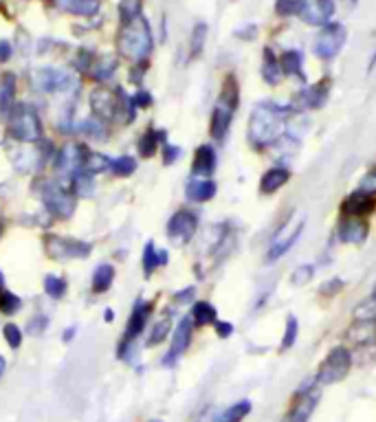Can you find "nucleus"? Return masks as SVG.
I'll return each mask as SVG.
<instances>
[{"instance_id":"nucleus-1","label":"nucleus","mask_w":376,"mask_h":422,"mask_svg":"<svg viewBox=\"0 0 376 422\" xmlns=\"http://www.w3.org/2000/svg\"><path fill=\"white\" fill-rule=\"evenodd\" d=\"M288 117V108H281L277 103H260L251 112L249 119V141L255 147L273 145Z\"/></svg>"},{"instance_id":"nucleus-2","label":"nucleus","mask_w":376,"mask_h":422,"mask_svg":"<svg viewBox=\"0 0 376 422\" xmlns=\"http://www.w3.org/2000/svg\"><path fill=\"white\" fill-rule=\"evenodd\" d=\"M238 101H240V92H238V84L234 77H229L225 82V88L221 92V97L216 101V108L212 112V123H209V132L216 141H223L229 128H231V119H234V112L238 108Z\"/></svg>"},{"instance_id":"nucleus-3","label":"nucleus","mask_w":376,"mask_h":422,"mask_svg":"<svg viewBox=\"0 0 376 422\" xmlns=\"http://www.w3.org/2000/svg\"><path fill=\"white\" fill-rule=\"evenodd\" d=\"M352 367V354L348 347H334L330 354L323 358L317 372V383L319 385H334L343 381L348 376Z\"/></svg>"},{"instance_id":"nucleus-4","label":"nucleus","mask_w":376,"mask_h":422,"mask_svg":"<svg viewBox=\"0 0 376 422\" xmlns=\"http://www.w3.org/2000/svg\"><path fill=\"white\" fill-rule=\"evenodd\" d=\"M9 130H12V136L16 141L34 143L42 134V123L38 119V114L31 110L29 106H16L12 123H9Z\"/></svg>"},{"instance_id":"nucleus-5","label":"nucleus","mask_w":376,"mask_h":422,"mask_svg":"<svg viewBox=\"0 0 376 422\" xmlns=\"http://www.w3.org/2000/svg\"><path fill=\"white\" fill-rule=\"evenodd\" d=\"M42 200H45L47 209L51 214H55L60 218H68L75 209V200H73L71 189H64L58 183H49L42 189Z\"/></svg>"},{"instance_id":"nucleus-6","label":"nucleus","mask_w":376,"mask_h":422,"mask_svg":"<svg viewBox=\"0 0 376 422\" xmlns=\"http://www.w3.org/2000/svg\"><path fill=\"white\" fill-rule=\"evenodd\" d=\"M152 42H150V34H148V27L143 23H134L128 25L123 31V38H121V49L125 55H132V58H143L145 53L150 51Z\"/></svg>"},{"instance_id":"nucleus-7","label":"nucleus","mask_w":376,"mask_h":422,"mask_svg":"<svg viewBox=\"0 0 376 422\" xmlns=\"http://www.w3.org/2000/svg\"><path fill=\"white\" fill-rule=\"evenodd\" d=\"M346 42V29L341 25H326L315 40V53L321 60H332Z\"/></svg>"},{"instance_id":"nucleus-8","label":"nucleus","mask_w":376,"mask_h":422,"mask_svg":"<svg viewBox=\"0 0 376 422\" xmlns=\"http://www.w3.org/2000/svg\"><path fill=\"white\" fill-rule=\"evenodd\" d=\"M196 227H198V218L194 211H185V209L176 211L170 218V223H167V236L176 245H185V242H190L194 238Z\"/></svg>"},{"instance_id":"nucleus-9","label":"nucleus","mask_w":376,"mask_h":422,"mask_svg":"<svg viewBox=\"0 0 376 422\" xmlns=\"http://www.w3.org/2000/svg\"><path fill=\"white\" fill-rule=\"evenodd\" d=\"M297 14L308 25L326 27L330 23V18L334 16V3L332 0H301V7Z\"/></svg>"},{"instance_id":"nucleus-10","label":"nucleus","mask_w":376,"mask_h":422,"mask_svg":"<svg viewBox=\"0 0 376 422\" xmlns=\"http://www.w3.org/2000/svg\"><path fill=\"white\" fill-rule=\"evenodd\" d=\"M49 253L58 260L86 258L90 253V245H86V242H79V240L53 236V238H49Z\"/></svg>"},{"instance_id":"nucleus-11","label":"nucleus","mask_w":376,"mask_h":422,"mask_svg":"<svg viewBox=\"0 0 376 422\" xmlns=\"http://www.w3.org/2000/svg\"><path fill=\"white\" fill-rule=\"evenodd\" d=\"M326 97H328V84L321 82V84H315V86L301 88L295 97H292V108L295 110H317L323 106Z\"/></svg>"},{"instance_id":"nucleus-12","label":"nucleus","mask_w":376,"mask_h":422,"mask_svg":"<svg viewBox=\"0 0 376 422\" xmlns=\"http://www.w3.org/2000/svg\"><path fill=\"white\" fill-rule=\"evenodd\" d=\"M376 209V196L365 194V192H352L346 200L341 203V214L348 218H361V216H370Z\"/></svg>"},{"instance_id":"nucleus-13","label":"nucleus","mask_w":376,"mask_h":422,"mask_svg":"<svg viewBox=\"0 0 376 422\" xmlns=\"http://www.w3.org/2000/svg\"><path fill=\"white\" fill-rule=\"evenodd\" d=\"M90 106H92V114H95L99 121H112L117 117V110H119L117 97L106 88H99L90 95Z\"/></svg>"},{"instance_id":"nucleus-14","label":"nucleus","mask_w":376,"mask_h":422,"mask_svg":"<svg viewBox=\"0 0 376 422\" xmlns=\"http://www.w3.org/2000/svg\"><path fill=\"white\" fill-rule=\"evenodd\" d=\"M317 403V394H312V387H301L297 392V403L292 405L284 422H308L312 409Z\"/></svg>"},{"instance_id":"nucleus-15","label":"nucleus","mask_w":376,"mask_h":422,"mask_svg":"<svg viewBox=\"0 0 376 422\" xmlns=\"http://www.w3.org/2000/svg\"><path fill=\"white\" fill-rule=\"evenodd\" d=\"M192 328H194L192 319H183L179 325H176L174 341H172V350H170V354L165 356V363H167V365H172L174 361H179V358L183 356V352L187 350V347H190Z\"/></svg>"},{"instance_id":"nucleus-16","label":"nucleus","mask_w":376,"mask_h":422,"mask_svg":"<svg viewBox=\"0 0 376 422\" xmlns=\"http://www.w3.org/2000/svg\"><path fill=\"white\" fill-rule=\"evenodd\" d=\"M86 154L88 152L84 150L82 145L68 143V145H64V150H62L60 156H58V167L75 176V174L82 172V165H84V158H86Z\"/></svg>"},{"instance_id":"nucleus-17","label":"nucleus","mask_w":376,"mask_h":422,"mask_svg":"<svg viewBox=\"0 0 376 422\" xmlns=\"http://www.w3.org/2000/svg\"><path fill=\"white\" fill-rule=\"evenodd\" d=\"M339 240L343 245H361L368 238V225L361 218H346L339 225Z\"/></svg>"},{"instance_id":"nucleus-18","label":"nucleus","mask_w":376,"mask_h":422,"mask_svg":"<svg viewBox=\"0 0 376 422\" xmlns=\"http://www.w3.org/2000/svg\"><path fill=\"white\" fill-rule=\"evenodd\" d=\"M216 170V152L212 145H201L196 150L194 163H192V174L198 178H209Z\"/></svg>"},{"instance_id":"nucleus-19","label":"nucleus","mask_w":376,"mask_h":422,"mask_svg":"<svg viewBox=\"0 0 376 422\" xmlns=\"http://www.w3.org/2000/svg\"><path fill=\"white\" fill-rule=\"evenodd\" d=\"M152 312V306L150 303H137L134 310L130 314V321H128V328H125V341H134L137 336L143 332L145 323H148V316Z\"/></svg>"},{"instance_id":"nucleus-20","label":"nucleus","mask_w":376,"mask_h":422,"mask_svg":"<svg viewBox=\"0 0 376 422\" xmlns=\"http://www.w3.org/2000/svg\"><path fill=\"white\" fill-rule=\"evenodd\" d=\"M290 178V172L286 167H273V170H268L262 181H260V192L262 194H275L277 189H281Z\"/></svg>"},{"instance_id":"nucleus-21","label":"nucleus","mask_w":376,"mask_h":422,"mask_svg":"<svg viewBox=\"0 0 376 422\" xmlns=\"http://www.w3.org/2000/svg\"><path fill=\"white\" fill-rule=\"evenodd\" d=\"M187 196L194 203H207L216 196V183L209 181V178H196L190 185H187Z\"/></svg>"},{"instance_id":"nucleus-22","label":"nucleus","mask_w":376,"mask_h":422,"mask_svg":"<svg viewBox=\"0 0 376 422\" xmlns=\"http://www.w3.org/2000/svg\"><path fill=\"white\" fill-rule=\"evenodd\" d=\"M301 231H304V223H299L295 229H292V234L290 236H281V234H277V240H275V245L268 249V253H266V260L271 262V260H279L281 256H284V253L295 245L297 242V238L301 236Z\"/></svg>"},{"instance_id":"nucleus-23","label":"nucleus","mask_w":376,"mask_h":422,"mask_svg":"<svg viewBox=\"0 0 376 422\" xmlns=\"http://www.w3.org/2000/svg\"><path fill=\"white\" fill-rule=\"evenodd\" d=\"M348 336L357 343H370L376 339V321L374 319H365L359 316V321L348 330Z\"/></svg>"},{"instance_id":"nucleus-24","label":"nucleus","mask_w":376,"mask_h":422,"mask_svg":"<svg viewBox=\"0 0 376 422\" xmlns=\"http://www.w3.org/2000/svg\"><path fill=\"white\" fill-rule=\"evenodd\" d=\"M262 77L266 84H271V86H275V84L281 82V77H284V71H281V64L279 60L271 53V49L264 51V60H262Z\"/></svg>"},{"instance_id":"nucleus-25","label":"nucleus","mask_w":376,"mask_h":422,"mask_svg":"<svg viewBox=\"0 0 376 422\" xmlns=\"http://www.w3.org/2000/svg\"><path fill=\"white\" fill-rule=\"evenodd\" d=\"M279 64L286 75L304 79V55H301V51H286Z\"/></svg>"},{"instance_id":"nucleus-26","label":"nucleus","mask_w":376,"mask_h":422,"mask_svg":"<svg viewBox=\"0 0 376 422\" xmlns=\"http://www.w3.org/2000/svg\"><path fill=\"white\" fill-rule=\"evenodd\" d=\"M38 84L42 86V90H51V92H58V90H66L71 86V77L66 75V73H58V71H47V73H42Z\"/></svg>"},{"instance_id":"nucleus-27","label":"nucleus","mask_w":376,"mask_h":422,"mask_svg":"<svg viewBox=\"0 0 376 422\" xmlns=\"http://www.w3.org/2000/svg\"><path fill=\"white\" fill-rule=\"evenodd\" d=\"M112 280H114V269L110 264H101V266H97L95 275H92V290L106 293L112 286Z\"/></svg>"},{"instance_id":"nucleus-28","label":"nucleus","mask_w":376,"mask_h":422,"mask_svg":"<svg viewBox=\"0 0 376 422\" xmlns=\"http://www.w3.org/2000/svg\"><path fill=\"white\" fill-rule=\"evenodd\" d=\"M110 167V161L106 156L101 154H95V152H88L86 158H84V165H82V172L88 174V176H95V174H101L106 172Z\"/></svg>"},{"instance_id":"nucleus-29","label":"nucleus","mask_w":376,"mask_h":422,"mask_svg":"<svg viewBox=\"0 0 376 422\" xmlns=\"http://www.w3.org/2000/svg\"><path fill=\"white\" fill-rule=\"evenodd\" d=\"M165 262H167V253L156 251L152 242H148V245H145V251H143V269H145V273L150 275L156 266H163Z\"/></svg>"},{"instance_id":"nucleus-30","label":"nucleus","mask_w":376,"mask_h":422,"mask_svg":"<svg viewBox=\"0 0 376 422\" xmlns=\"http://www.w3.org/2000/svg\"><path fill=\"white\" fill-rule=\"evenodd\" d=\"M251 411V403L249 400H240V403L231 405V407H227L221 416L216 418V422H240L247 414Z\"/></svg>"},{"instance_id":"nucleus-31","label":"nucleus","mask_w":376,"mask_h":422,"mask_svg":"<svg viewBox=\"0 0 376 422\" xmlns=\"http://www.w3.org/2000/svg\"><path fill=\"white\" fill-rule=\"evenodd\" d=\"M192 316H194V323L209 325V323L216 321V308L209 301H198L192 310Z\"/></svg>"},{"instance_id":"nucleus-32","label":"nucleus","mask_w":376,"mask_h":422,"mask_svg":"<svg viewBox=\"0 0 376 422\" xmlns=\"http://www.w3.org/2000/svg\"><path fill=\"white\" fill-rule=\"evenodd\" d=\"M161 134H163V132H161ZM161 134L154 132V130H150V132H145V134L141 136V141H139V152H141V156H145V158L154 156L156 147H159V136H161Z\"/></svg>"},{"instance_id":"nucleus-33","label":"nucleus","mask_w":376,"mask_h":422,"mask_svg":"<svg viewBox=\"0 0 376 422\" xmlns=\"http://www.w3.org/2000/svg\"><path fill=\"white\" fill-rule=\"evenodd\" d=\"M110 170L117 176H130L137 170V161H134L132 156H119L110 163Z\"/></svg>"},{"instance_id":"nucleus-34","label":"nucleus","mask_w":376,"mask_h":422,"mask_svg":"<svg viewBox=\"0 0 376 422\" xmlns=\"http://www.w3.org/2000/svg\"><path fill=\"white\" fill-rule=\"evenodd\" d=\"M45 290H47L49 297L60 299V297H64V293H66V282L62 280V277H58V275H47Z\"/></svg>"},{"instance_id":"nucleus-35","label":"nucleus","mask_w":376,"mask_h":422,"mask_svg":"<svg viewBox=\"0 0 376 422\" xmlns=\"http://www.w3.org/2000/svg\"><path fill=\"white\" fill-rule=\"evenodd\" d=\"M170 330H172V319H170V316H163V319L154 325L152 336L148 339V343H150V345H156V343L165 341V336L170 334Z\"/></svg>"},{"instance_id":"nucleus-36","label":"nucleus","mask_w":376,"mask_h":422,"mask_svg":"<svg viewBox=\"0 0 376 422\" xmlns=\"http://www.w3.org/2000/svg\"><path fill=\"white\" fill-rule=\"evenodd\" d=\"M312 275H315V269H312L310 264H299V266L290 273V282L295 284V286H304V284L312 280Z\"/></svg>"},{"instance_id":"nucleus-37","label":"nucleus","mask_w":376,"mask_h":422,"mask_svg":"<svg viewBox=\"0 0 376 422\" xmlns=\"http://www.w3.org/2000/svg\"><path fill=\"white\" fill-rule=\"evenodd\" d=\"M297 330H299V323L295 316H288L286 319V330H284V339H281V350H288V347L295 345L297 341Z\"/></svg>"},{"instance_id":"nucleus-38","label":"nucleus","mask_w":376,"mask_h":422,"mask_svg":"<svg viewBox=\"0 0 376 422\" xmlns=\"http://www.w3.org/2000/svg\"><path fill=\"white\" fill-rule=\"evenodd\" d=\"M20 297H16L14 293H0V312L5 314H14L20 308Z\"/></svg>"},{"instance_id":"nucleus-39","label":"nucleus","mask_w":376,"mask_h":422,"mask_svg":"<svg viewBox=\"0 0 376 422\" xmlns=\"http://www.w3.org/2000/svg\"><path fill=\"white\" fill-rule=\"evenodd\" d=\"M14 103V79L7 77V86L0 88V112H7Z\"/></svg>"},{"instance_id":"nucleus-40","label":"nucleus","mask_w":376,"mask_h":422,"mask_svg":"<svg viewBox=\"0 0 376 422\" xmlns=\"http://www.w3.org/2000/svg\"><path fill=\"white\" fill-rule=\"evenodd\" d=\"M3 332H5V339H7L9 347H14V350L20 347V343H23V330H20L16 323H7Z\"/></svg>"},{"instance_id":"nucleus-41","label":"nucleus","mask_w":376,"mask_h":422,"mask_svg":"<svg viewBox=\"0 0 376 422\" xmlns=\"http://www.w3.org/2000/svg\"><path fill=\"white\" fill-rule=\"evenodd\" d=\"M299 7H301V0H277L275 12L279 16H290V14H297Z\"/></svg>"},{"instance_id":"nucleus-42","label":"nucleus","mask_w":376,"mask_h":422,"mask_svg":"<svg viewBox=\"0 0 376 422\" xmlns=\"http://www.w3.org/2000/svg\"><path fill=\"white\" fill-rule=\"evenodd\" d=\"M205 34H207V27L205 25H198L196 31H194V42H192V51H194V55H198L205 45Z\"/></svg>"},{"instance_id":"nucleus-43","label":"nucleus","mask_w":376,"mask_h":422,"mask_svg":"<svg viewBox=\"0 0 376 422\" xmlns=\"http://www.w3.org/2000/svg\"><path fill=\"white\" fill-rule=\"evenodd\" d=\"M359 189H361V192H365V194L376 196V172L363 176V181L359 183Z\"/></svg>"},{"instance_id":"nucleus-44","label":"nucleus","mask_w":376,"mask_h":422,"mask_svg":"<svg viewBox=\"0 0 376 422\" xmlns=\"http://www.w3.org/2000/svg\"><path fill=\"white\" fill-rule=\"evenodd\" d=\"M179 156H181V147H176V145H165L163 158H165V163H167V165L174 163V161H179Z\"/></svg>"},{"instance_id":"nucleus-45","label":"nucleus","mask_w":376,"mask_h":422,"mask_svg":"<svg viewBox=\"0 0 376 422\" xmlns=\"http://www.w3.org/2000/svg\"><path fill=\"white\" fill-rule=\"evenodd\" d=\"M47 328V316H38L36 321H31L29 323V330L34 332V334H42V330Z\"/></svg>"},{"instance_id":"nucleus-46","label":"nucleus","mask_w":376,"mask_h":422,"mask_svg":"<svg viewBox=\"0 0 376 422\" xmlns=\"http://www.w3.org/2000/svg\"><path fill=\"white\" fill-rule=\"evenodd\" d=\"M216 330H218V334L223 336V339H227V336L234 332V325L227 323V321H221V323H216Z\"/></svg>"},{"instance_id":"nucleus-47","label":"nucleus","mask_w":376,"mask_h":422,"mask_svg":"<svg viewBox=\"0 0 376 422\" xmlns=\"http://www.w3.org/2000/svg\"><path fill=\"white\" fill-rule=\"evenodd\" d=\"M150 95L148 92H139L137 95V99H134V103H137V106H141V108H148V106H150Z\"/></svg>"},{"instance_id":"nucleus-48","label":"nucleus","mask_w":376,"mask_h":422,"mask_svg":"<svg viewBox=\"0 0 376 422\" xmlns=\"http://www.w3.org/2000/svg\"><path fill=\"white\" fill-rule=\"evenodd\" d=\"M187 297H194V288H187V290H183V293L176 295V299H179L181 303H183V301H190Z\"/></svg>"},{"instance_id":"nucleus-49","label":"nucleus","mask_w":376,"mask_h":422,"mask_svg":"<svg viewBox=\"0 0 376 422\" xmlns=\"http://www.w3.org/2000/svg\"><path fill=\"white\" fill-rule=\"evenodd\" d=\"M3 372H5V358L0 356V374H3Z\"/></svg>"},{"instance_id":"nucleus-50","label":"nucleus","mask_w":376,"mask_h":422,"mask_svg":"<svg viewBox=\"0 0 376 422\" xmlns=\"http://www.w3.org/2000/svg\"><path fill=\"white\" fill-rule=\"evenodd\" d=\"M3 286H5V275L0 273V290H3Z\"/></svg>"},{"instance_id":"nucleus-51","label":"nucleus","mask_w":376,"mask_h":422,"mask_svg":"<svg viewBox=\"0 0 376 422\" xmlns=\"http://www.w3.org/2000/svg\"><path fill=\"white\" fill-rule=\"evenodd\" d=\"M374 301H376V290H374Z\"/></svg>"}]
</instances>
